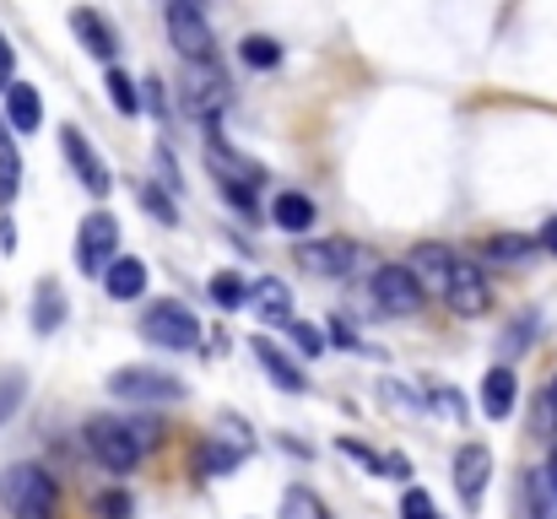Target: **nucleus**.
Wrapping results in <instances>:
<instances>
[{
	"mask_svg": "<svg viewBox=\"0 0 557 519\" xmlns=\"http://www.w3.org/2000/svg\"><path fill=\"white\" fill-rule=\"evenodd\" d=\"M180 103H185L189 120L211 125L222 109H227V76L216 65H185V87H180Z\"/></svg>",
	"mask_w": 557,
	"mask_h": 519,
	"instance_id": "nucleus-7",
	"label": "nucleus"
},
{
	"mask_svg": "<svg viewBox=\"0 0 557 519\" xmlns=\"http://www.w3.org/2000/svg\"><path fill=\"white\" fill-rule=\"evenodd\" d=\"M206 163H211V173H216V184H227V189H260V184H265V169H260V163L238 158V152L222 147V141L206 147Z\"/></svg>",
	"mask_w": 557,
	"mask_h": 519,
	"instance_id": "nucleus-15",
	"label": "nucleus"
},
{
	"mask_svg": "<svg viewBox=\"0 0 557 519\" xmlns=\"http://www.w3.org/2000/svg\"><path fill=\"white\" fill-rule=\"evenodd\" d=\"M5 125H11L16 136H33V131L44 125L38 87H27V82H11V87H5Z\"/></svg>",
	"mask_w": 557,
	"mask_h": 519,
	"instance_id": "nucleus-18",
	"label": "nucleus"
},
{
	"mask_svg": "<svg viewBox=\"0 0 557 519\" xmlns=\"http://www.w3.org/2000/svg\"><path fill=\"white\" fill-rule=\"evenodd\" d=\"M531 336H536V314H520V320H515V325L504 331V357H520Z\"/></svg>",
	"mask_w": 557,
	"mask_h": 519,
	"instance_id": "nucleus-35",
	"label": "nucleus"
},
{
	"mask_svg": "<svg viewBox=\"0 0 557 519\" xmlns=\"http://www.w3.org/2000/svg\"><path fill=\"white\" fill-rule=\"evenodd\" d=\"M287 336L298 342V351H304V357H320V351H331V331H325V325L293 320V325H287Z\"/></svg>",
	"mask_w": 557,
	"mask_h": 519,
	"instance_id": "nucleus-33",
	"label": "nucleus"
},
{
	"mask_svg": "<svg viewBox=\"0 0 557 519\" xmlns=\"http://www.w3.org/2000/svg\"><path fill=\"white\" fill-rule=\"evenodd\" d=\"M244 460H249V449H244V444L211 438V444L200 449V460H195V466H200V477H233V471H238Z\"/></svg>",
	"mask_w": 557,
	"mask_h": 519,
	"instance_id": "nucleus-25",
	"label": "nucleus"
},
{
	"mask_svg": "<svg viewBox=\"0 0 557 519\" xmlns=\"http://www.w3.org/2000/svg\"><path fill=\"white\" fill-rule=\"evenodd\" d=\"M536 249H542V238H531V233H493L482 244V260L487 265H525Z\"/></svg>",
	"mask_w": 557,
	"mask_h": 519,
	"instance_id": "nucleus-21",
	"label": "nucleus"
},
{
	"mask_svg": "<svg viewBox=\"0 0 557 519\" xmlns=\"http://www.w3.org/2000/svg\"><path fill=\"white\" fill-rule=\"evenodd\" d=\"M336 449H342V455H347V460H358V466H369L373 477H384V460H379V455H373L369 444H358V438H342V444H336Z\"/></svg>",
	"mask_w": 557,
	"mask_h": 519,
	"instance_id": "nucleus-38",
	"label": "nucleus"
},
{
	"mask_svg": "<svg viewBox=\"0 0 557 519\" xmlns=\"http://www.w3.org/2000/svg\"><path fill=\"white\" fill-rule=\"evenodd\" d=\"M131 433H136V444H141V455H152V449L163 444V433H169V428H163L158 417H131Z\"/></svg>",
	"mask_w": 557,
	"mask_h": 519,
	"instance_id": "nucleus-36",
	"label": "nucleus"
},
{
	"mask_svg": "<svg viewBox=\"0 0 557 519\" xmlns=\"http://www.w3.org/2000/svg\"><path fill=\"white\" fill-rule=\"evenodd\" d=\"M255 362H260V373H265V379H271L276 390H287V395H304V390H309L304 368H298V362H293V357H287L282 346L265 342V336L255 342Z\"/></svg>",
	"mask_w": 557,
	"mask_h": 519,
	"instance_id": "nucleus-16",
	"label": "nucleus"
},
{
	"mask_svg": "<svg viewBox=\"0 0 557 519\" xmlns=\"http://www.w3.org/2000/svg\"><path fill=\"white\" fill-rule=\"evenodd\" d=\"M282 519H325V504L309 487H287L282 493Z\"/></svg>",
	"mask_w": 557,
	"mask_h": 519,
	"instance_id": "nucleus-32",
	"label": "nucleus"
},
{
	"mask_svg": "<svg viewBox=\"0 0 557 519\" xmlns=\"http://www.w3.org/2000/svg\"><path fill=\"white\" fill-rule=\"evenodd\" d=\"M369 287H373V304H379L384 314H417V309L428 304V287L411 276L406 260H400V265H379Z\"/></svg>",
	"mask_w": 557,
	"mask_h": 519,
	"instance_id": "nucleus-8",
	"label": "nucleus"
},
{
	"mask_svg": "<svg viewBox=\"0 0 557 519\" xmlns=\"http://www.w3.org/2000/svg\"><path fill=\"white\" fill-rule=\"evenodd\" d=\"M152 163H158V184H163V189H180V184H185L180 169H174V152H169V147H158V152H152Z\"/></svg>",
	"mask_w": 557,
	"mask_h": 519,
	"instance_id": "nucleus-39",
	"label": "nucleus"
},
{
	"mask_svg": "<svg viewBox=\"0 0 557 519\" xmlns=\"http://www.w3.org/2000/svg\"><path fill=\"white\" fill-rule=\"evenodd\" d=\"M109 395L136 400V406H163V400H180V395H185V384H180L174 373H163V368L125 362V368H114V373H109Z\"/></svg>",
	"mask_w": 557,
	"mask_h": 519,
	"instance_id": "nucleus-4",
	"label": "nucleus"
},
{
	"mask_svg": "<svg viewBox=\"0 0 557 519\" xmlns=\"http://www.w3.org/2000/svg\"><path fill=\"white\" fill-rule=\"evenodd\" d=\"M0 249H16V227L11 222H0Z\"/></svg>",
	"mask_w": 557,
	"mask_h": 519,
	"instance_id": "nucleus-46",
	"label": "nucleus"
},
{
	"mask_svg": "<svg viewBox=\"0 0 557 519\" xmlns=\"http://www.w3.org/2000/svg\"><path fill=\"white\" fill-rule=\"evenodd\" d=\"M65 314H71V309H65L60 282H54V276H44V282L33 287V331H38V336H54V331L65 325Z\"/></svg>",
	"mask_w": 557,
	"mask_h": 519,
	"instance_id": "nucleus-20",
	"label": "nucleus"
},
{
	"mask_svg": "<svg viewBox=\"0 0 557 519\" xmlns=\"http://www.w3.org/2000/svg\"><path fill=\"white\" fill-rule=\"evenodd\" d=\"M103 87H109V103L125 114V120H136L141 114V92H136V82L120 71V65H109V76H103Z\"/></svg>",
	"mask_w": 557,
	"mask_h": 519,
	"instance_id": "nucleus-27",
	"label": "nucleus"
},
{
	"mask_svg": "<svg viewBox=\"0 0 557 519\" xmlns=\"http://www.w3.org/2000/svg\"><path fill=\"white\" fill-rule=\"evenodd\" d=\"M298 260H304V271H314V276H347V271L363 260V249H358L352 238H314V244L298 249Z\"/></svg>",
	"mask_w": 557,
	"mask_h": 519,
	"instance_id": "nucleus-12",
	"label": "nucleus"
},
{
	"mask_svg": "<svg viewBox=\"0 0 557 519\" xmlns=\"http://www.w3.org/2000/svg\"><path fill=\"white\" fill-rule=\"evenodd\" d=\"M141 103L152 109V114H163L169 103H163V82H147V92H141Z\"/></svg>",
	"mask_w": 557,
	"mask_h": 519,
	"instance_id": "nucleus-43",
	"label": "nucleus"
},
{
	"mask_svg": "<svg viewBox=\"0 0 557 519\" xmlns=\"http://www.w3.org/2000/svg\"><path fill=\"white\" fill-rule=\"evenodd\" d=\"M400 519H438V509H433V498H428L422 487H406V498H400Z\"/></svg>",
	"mask_w": 557,
	"mask_h": 519,
	"instance_id": "nucleus-37",
	"label": "nucleus"
},
{
	"mask_svg": "<svg viewBox=\"0 0 557 519\" xmlns=\"http://www.w3.org/2000/svg\"><path fill=\"white\" fill-rule=\"evenodd\" d=\"M384 477L406 482V477H411V460H406V455H389V460H384Z\"/></svg>",
	"mask_w": 557,
	"mask_h": 519,
	"instance_id": "nucleus-44",
	"label": "nucleus"
},
{
	"mask_svg": "<svg viewBox=\"0 0 557 519\" xmlns=\"http://www.w3.org/2000/svg\"><path fill=\"white\" fill-rule=\"evenodd\" d=\"M136 195H141V206H147V211H152L163 227H174V222H180V211H174V195H169L163 184H152V178H147V184H136Z\"/></svg>",
	"mask_w": 557,
	"mask_h": 519,
	"instance_id": "nucleus-31",
	"label": "nucleus"
},
{
	"mask_svg": "<svg viewBox=\"0 0 557 519\" xmlns=\"http://www.w3.org/2000/svg\"><path fill=\"white\" fill-rule=\"evenodd\" d=\"M542 477H547V487H553V498H557V455L547 460V466H542Z\"/></svg>",
	"mask_w": 557,
	"mask_h": 519,
	"instance_id": "nucleus-47",
	"label": "nucleus"
},
{
	"mask_svg": "<svg viewBox=\"0 0 557 519\" xmlns=\"http://www.w3.org/2000/svg\"><path fill=\"white\" fill-rule=\"evenodd\" d=\"M71 33L82 38V49H87L92 60L114 65V54H120V33H114V22H109L103 11H92V5H76V11H71Z\"/></svg>",
	"mask_w": 557,
	"mask_h": 519,
	"instance_id": "nucleus-11",
	"label": "nucleus"
},
{
	"mask_svg": "<svg viewBox=\"0 0 557 519\" xmlns=\"http://www.w3.org/2000/svg\"><path fill=\"white\" fill-rule=\"evenodd\" d=\"M406 265H411V276L428 287V293H449V282H455V255L444 249V244H417L411 255H406Z\"/></svg>",
	"mask_w": 557,
	"mask_h": 519,
	"instance_id": "nucleus-14",
	"label": "nucleus"
},
{
	"mask_svg": "<svg viewBox=\"0 0 557 519\" xmlns=\"http://www.w3.org/2000/svg\"><path fill=\"white\" fill-rule=\"evenodd\" d=\"M0 509L11 519H60V482L44 466L16 460L0 471Z\"/></svg>",
	"mask_w": 557,
	"mask_h": 519,
	"instance_id": "nucleus-1",
	"label": "nucleus"
},
{
	"mask_svg": "<svg viewBox=\"0 0 557 519\" xmlns=\"http://www.w3.org/2000/svg\"><path fill=\"white\" fill-rule=\"evenodd\" d=\"M487 477H493V455H487V444H460V449H455V493H460L466 509L482 504Z\"/></svg>",
	"mask_w": 557,
	"mask_h": 519,
	"instance_id": "nucleus-10",
	"label": "nucleus"
},
{
	"mask_svg": "<svg viewBox=\"0 0 557 519\" xmlns=\"http://www.w3.org/2000/svg\"><path fill=\"white\" fill-rule=\"evenodd\" d=\"M11 82H16V54H11V44L0 33V87H11Z\"/></svg>",
	"mask_w": 557,
	"mask_h": 519,
	"instance_id": "nucleus-42",
	"label": "nucleus"
},
{
	"mask_svg": "<svg viewBox=\"0 0 557 519\" xmlns=\"http://www.w3.org/2000/svg\"><path fill=\"white\" fill-rule=\"evenodd\" d=\"M547 400H553V406H557V379H553V384H547Z\"/></svg>",
	"mask_w": 557,
	"mask_h": 519,
	"instance_id": "nucleus-48",
	"label": "nucleus"
},
{
	"mask_svg": "<svg viewBox=\"0 0 557 519\" xmlns=\"http://www.w3.org/2000/svg\"><path fill=\"white\" fill-rule=\"evenodd\" d=\"M444 304L455 309V314H487V304H493V287H487V271L476 265V260H460L455 265V282H449V293H444Z\"/></svg>",
	"mask_w": 557,
	"mask_h": 519,
	"instance_id": "nucleus-9",
	"label": "nucleus"
},
{
	"mask_svg": "<svg viewBox=\"0 0 557 519\" xmlns=\"http://www.w3.org/2000/svg\"><path fill=\"white\" fill-rule=\"evenodd\" d=\"M314 217H320V206H314L304 189H282V195L271 200V222H276L282 233H309Z\"/></svg>",
	"mask_w": 557,
	"mask_h": 519,
	"instance_id": "nucleus-19",
	"label": "nucleus"
},
{
	"mask_svg": "<svg viewBox=\"0 0 557 519\" xmlns=\"http://www.w3.org/2000/svg\"><path fill=\"white\" fill-rule=\"evenodd\" d=\"M82 438L98 455V466H109V471H136L141 466V444H136L131 422H120V417H87Z\"/></svg>",
	"mask_w": 557,
	"mask_h": 519,
	"instance_id": "nucleus-3",
	"label": "nucleus"
},
{
	"mask_svg": "<svg viewBox=\"0 0 557 519\" xmlns=\"http://www.w3.org/2000/svg\"><path fill=\"white\" fill-rule=\"evenodd\" d=\"M515 395H520V379H515L509 362H498V368L482 373V411H487L493 422H504V417L515 411Z\"/></svg>",
	"mask_w": 557,
	"mask_h": 519,
	"instance_id": "nucleus-17",
	"label": "nucleus"
},
{
	"mask_svg": "<svg viewBox=\"0 0 557 519\" xmlns=\"http://www.w3.org/2000/svg\"><path fill=\"white\" fill-rule=\"evenodd\" d=\"M525 498H531L536 519H557V498H553V487H547V477H542V471H531V477H525Z\"/></svg>",
	"mask_w": 557,
	"mask_h": 519,
	"instance_id": "nucleus-34",
	"label": "nucleus"
},
{
	"mask_svg": "<svg viewBox=\"0 0 557 519\" xmlns=\"http://www.w3.org/2000/svg\"><path fill=\"white\" fill-rule=\"evenodd\" d=\"M428 406H433V411H444V417H455V422L466 417V406H460V395H455L449 384H444V390H433V395H428Z\"/></svg>",
	"mask_w": 557,
	"mask_h": 519,
	"instance_id": "nucleus-40",
	"label": "nucleus"
},
{
	"mask_svg": "<svg viewBox=\"0 0 557 519\" xmlns=\"http://www.w3.org/2000/svg\"><path fill=\"white\" fill-rule=\"evenodd\" d=\"M169 44L180 49L185 65H211L216 60V33L195 0H169Z\"/></svg>",
	"mask_w": 557,
	"mask_h": 519,
	"instance_id": "nucleus-2",
	"label": "nucleus"
},
{
	"mask_svg": "<svg viewBox=\"0 0 557 519\" xmlns=\"http://www.w3.org/2000/svg\"><path fill=\"white\" fill-rule=\"evenodd\" d=\"M255 314H260L265 325H293V293H287L282 276L255 282Z\"/></svg>",
	"mask_w": 557,
	"mask_h": 519,
	"instance_id": "nucleus-23",
	"label": "nucleus"
},
{
	"mask_svg": "<svg viewBox=\"0 0 557 519\" xmlns=\"http://www.w3.org/2000/svg\"><path fill=\"white\" fill-rule=\"evenodd\" d=\"M325 331H331V342H336V346H347V351H369V346H363V336H358V331H352L347 320H331Z\"/></svg>",
	"mask_w": 557,
	"mask_h": 519,
	"instance_id": "nucleus-41",
	"label": "nucleus"
},
{
	"mask_svg": "<svg viewBox=\"0 0 557 519\" xmlns=\"http://www.w3.org/2000/svg\"><path fill=\"white\" fill-rule=\"evenodd\" d=\"M238 60H244L249 71H276V65H282V44H276L271 33H249V38L238 44Z\"/></svg>",
	"mask_w": 557,
	"mask_h": 519,
	"instance_id": "nucleus-26",
	"label": "nucleus"
},
{
	"mask_svg": "<svg viewBox=\"0 0 557 519\" xmlns=\"http://www.w3.org/2000/svg\"><path fill=\"white\" fill-rule=\"evenodd\" d=\"M60 152H65V163L76 169V178H82L92 195H109V184H114V178H109V163L87 147V136H82V131H71V125H65V131H60Z\"/></svg>",
	"mask_w": 557,
	"mask_h": 519,
	"instance_id": "nucleus-13",
	"label": "nucleus"
},
{
	"mask_svg": "<svg viewBox=\"0 0 557 519\" xmlns=\"http://www.w3.org/2000/svg\"><path fill=\"white\" fill-rule=\"evenodd\" d=\"M22 400H27V373H22V368L0 373V428L22 411Z\"/></svg>",
	"mask_w": 557,
	"mask_h": 519,
	"instance_id": "nucleus-30",
	"label": "nucleus"
},
{
	"mask_svg": "<svg viewBox=\"0 0 557 519\" xmlns=\"http://www.w3.org/2000/svg\"><path fill=\"white\" fill-rule=\"evenodd\" d=\"M206 293H211V304H216L222 314H233V309H249V304H255V287H249L238 271H216Z\"/></svg>",
	"mask_w": 557,
	"mask_h": 519,
	"instance_id": "nucleus-24",
	"label": "nucleus"
},
{
	"mask_svg": "<svg viewBox=\"0 0 557 519\" xmlns=\"http://www.w3.org/2000/svg\"><path fill=\"white\" fill-rule=\"evenodd\" d=\"M114 260H120V217L92 211L76 233V265H82V276H103Z\"/></svg>",
	"mask_w": 557,
	"mask_h": 519,
	"instance_id": "nucleus-5",
	"label": "nucleus"
},
{
	"mask_svg": "<svg viewBox=\"0 0 557 519\" xmlns=\"http://www.w3.org/2000/svg\"><path fill=\"white\" fill-rule=\"evenodd\" d=\"M542 249H547V255H557V217L542 227Z\"/></svg>",
	"mask_w": 557,
	"mask_h": 519,
	"instance_id": "nucleus-45",
	"label": "nucleus"
},
{
	"mask_svg": "<svg viewBox=\"0 0 557 519\" xmlns=\"http://www.w3.org/2000/svg\"><path fill=\"white\" fill-rule=\"evenodd\" d=\"M5 131H11V125H5ZM5 131H0V206H11L16 189H22V158H16V147H11Z\"/></svg>",
	"mask_w": 557,
	"mask_h": 519,
	"instance_id": "nucleus-28",
	"label": "nucleus"
},
{
	"mask_svg": "<svg viewBox=\"0 0 557 519\" xmlns=\"http://www.w3.org/2000/svg\"><path fill=\"white\" fill-rule=\"evenodd\" d=\"M141 336L152 346H169V351H195L200 346V320L189 314L185 304H152L147 314H141Z\"/></svg>",
	"mask_w": 557,
	"mask_h": 519,
	"instance_id": "nucleus-6",
	"label": "nucleus"
},
{
	"mask_svg": "<svg viewBox=\"0 0 557 519\" xmlns=\"http://www.w3.org/2000/svg\"><path fill=\"white\" fill-rule=\"evenodd\" d=\"M103 293H109V298H120V304L141 298V293H147V265H141V260H131V255H120V260L103 271Z\"/></svg>",
	"mask_w": 557,
	"mask_h": 519,
	"instance_id": "nucleus-22",
	"label": "nucleus"
},
{
	"mask_svg": "<svg viewBox=\"0 0 557 519\" xmlns=\"http://www.w3.org/2000/svg\"><path fill=\"white\" fill-rule=\"evenodd\" d=\"M87 509H92V519H131L136 515V498L120 493V487H103V493L87 498Z\"/></svg>",
	"mask_w": 557,
	"mask_h": 519,
	"instance_id": "nucleus-29",
	"label": "nucleus"
}]
</instances>
